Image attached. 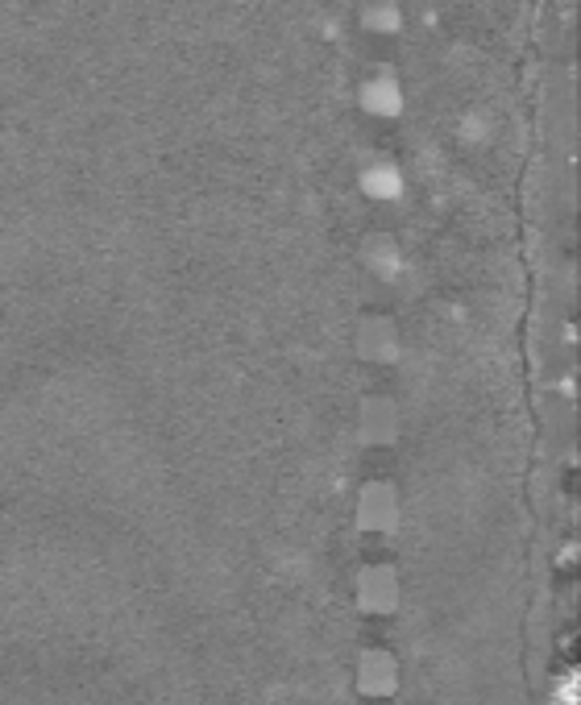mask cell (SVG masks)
Listing matches in <instances>:
<instances>
[{
    "label": "cell",
    "instance_id": "cell-1",
    "mask_svg": "<svg viewBox=\"0 0 581 705\" xmlns=\"http://www.w3.org/2000/svg\"><path fill=\"white\" fill-rule=\"evenodd\" d=\"M366 104L370 108H382V112H391L395 104H399V88H395V79H370L366 83Z\"/></svg>",
    "mask_w": 581,
    "mask_h": 705
},
{
    "label": "cell",
    "instance_id": "cell-2",
    "mask_svg": "<svg viewBox=\"0 0 581 705\" xmlns=\"http://www.w3.org/2000/svg\"><path fill=\"white\" fill-rule=\"evenodd\" d=\"M366 25H374V30H395L399 25V9H395V0H374V5H366Z\"/></svg>",
    "mask_w": 581,
    "mask_h": 705
}]
</instances>
